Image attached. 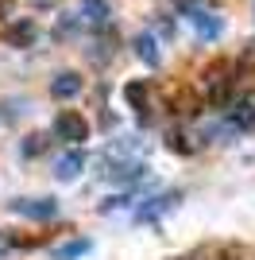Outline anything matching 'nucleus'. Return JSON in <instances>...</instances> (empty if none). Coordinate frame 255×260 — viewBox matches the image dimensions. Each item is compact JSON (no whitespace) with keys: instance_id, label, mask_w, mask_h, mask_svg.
<instances>
[{"instance_id":"obj_1","label":"nucleus","mask_w":255,"mask_h":260,"mask_svg":"<svg viewBox=\"0 0 255 260\" xmlns=\"http://www.w3.org/2000/svg\"><path fill=\"white\" fill-rule=\"evenodd\" d=\"M54 136L66 144H81V140H89V120L81 113H74V109H66V113L54 117Z\"/></svg>"},{"instance_id":"obj_2","label":"nucleus","mask_w":255,"mask_h":260,"mask_svg":"<svg viewBox=\"0 0 255 260\" xmlns=\"http://www.w3.org/2000/svg\"><path fill=\"white\" fill-rule=\"evenodd\" d=\"M12 210L20 217H31V221H51V217L58 214V202H54V198H31V202L20 198V202H12Z\"/></svg>"},{"instance_id":"obj_3","label":"nucleus","mask_w":255,"mask_h":260,"mask_svg":"<svg viewBox=\"0 0 255 260\" xmlns=\"http://www.w3.org/2000/svg\"><path fill=\"white\" fill-rule=\"evenodd\" d=\"M81 167H85V155L81 152H62L58 159H54V175H58L62 183H74L77 175H81Z\"/></svg>"},{"instance_id":"obj_4","label":"nucleus","mask_w":255,"mask_h":260,"mask_svg":"<svg viewBox=\"0 0 255 260\" xmlns=\"http://www.w3.org/2000/svg\"><path fill=\"white\" fill-rule=\"evenodd\" d=\"M186 20L197 27V35H201V39H217V35H221V20H217V16H209V12H201V8H186Z\"/></svg>"},{"instance_id":"obj_5","label":"nucleus","mask_w":255,"mask_h":260,"mask_svg":"<svg viewBox=\"0 0 255 260\" xmlns=\"http://www.w3.org/2000/svg\"><path fill=\"white\" fill-rule=\"evenodd\" d=\"M51 93H54V98H62V101L77 98V93H81V78H77L74 70H62V74L51 82Z\"/></svg>"},{"instance_id":"obj_6","label":"nucleus","mask_w":255,"mask_h":260,"mask_svg":"<svg viewBox=\"0 0 255 260\" xmlns=\"http://www.w3.org/2000/svg\"><path fill=\"white\" fill-rule=\"evenodd\" d=\"M81 16L93 23V27H105L108 23V4L105 0H81Z\"/></svg>"},{"instance_id":"obj_7","label":"nucleus","mask_w":255,"mask_h":260,"mask_svg":"<svg viewBox=\"0 0 255 260\" xmlns=\"http://www.w3.org/2000/svg\"><path fill=\"white\" fill-rule=\"evenodd\" d=\"M136 54L143 58V62H151V66H159V43H155V35H136Z\"/></svg>"},{"instance_id":"obj_8","label":"nucleus","mask_w":255,"mask_h":260,"mask_svg":"<svg viewBox=\"0 0 255 260\" xmlns=\"http://www.w3.org/2000/svg\"><path fill=\"white\" fill-rule=\"evenodd\" d=\"M232 124H236V128H247V124H255V109H251V101H240V105H236Z\"/></svg>"},{"instance_id":"obj_9","label":"nucleus","mask_w":255,"mask_h":260,"mask_svg":"<svg viewBox=\"0 0 255 260\" xmlns=\"http://www.w3.org/2000/svg\"><path fill=\"white\" fill-rule=\"evenodd\" d=\"M31 39H35V23H31V20L12 27V43H31Z\"/></svg>"},{"instance_id":"obj_10","label":"nucleus","mask_w":255,"mask_h":260,"mask_svg":"<svg viewBox=\"0 0 255 260\" xmlns=\"http://www.w3.org/2000/svg\"><path fill=\"white\" fill-rule=\"evenodd\" d=\"M85 249H89V241H74V245H66V249H58L54 256H58V260H74V256H81Z\"/></svg>"},{"instance_id":"obj_11","label":"nucleus","mask_w":255,"mask_h":260,"mask_svg":"<svg viewBox=\"0 0 255 260\" xmlns=\"http://www.w3.org/2000/svg\"><path fill=\"white\" fill-rule=\"evenodd\" d=\"M39 148H42V140L31 136V144H23V155H39Z\"/></svg>"},{"instance_id":"obj_12","label":"nucleus","mask_w":255,"mask_h":260,"mask_svg":"<svg viewBox=\"0 0 255 260\" xmlns=\"http://www.w3.org/2000/svg\"><path fill=\"white\" fill-rule=\"evenodd\" d=\"M128 101H136V105H139V101H143V86H128Z\"/></svg>"}]
</instances>
